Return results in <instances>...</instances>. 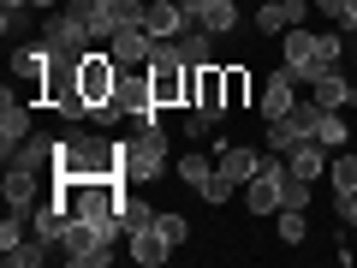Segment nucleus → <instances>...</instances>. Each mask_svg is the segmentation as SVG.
I'll return each instance as SVG.
<instances>
[{
    "label": "nucleus",
    "instance_id": "f257e3e1",
    "mask_svg": "<svg viewBox=\"0 0 357 268\" xmlns=\"http://www.w3.org/2000/svg\"><path fill=\"white\" fill-rule=\"evenodd\" d=\"M54 197L72 209L77 221L102 232V239H126V221H119V203H126V179H48Z\"/></svg>",
    "mask_w": 357,
    "mask_h": 268
},
{
    "label": "nucleus",
    "instance_id": "f03ea898",
    "mask_svg": "<svg viewBox=\"0 0 357 268\" xmlns=\"http://www.w3.org/2000/svg\"><path fill=\"white\" fill-rule=\"evenodd\" d=\"M48 179H126V149L119 137H107L102 126L96 131H66L60 137V155H54V173Z\"/></svg>",
    "mask_w": 357,
    "mask_h": 268
},
{
    "label": "nucleus",
    "instance_id": "7ed1b4c3",
    "mask_svg": "<svg viewBox=\"0 0 357 268\" xmlns=\"http://www.w3.org/2000/svg\"><path fill=\"white\" fill-rule=\"evenodd\" d=\"M126 149V185H149L167 173V131L161 119H131V137H119Z\"/></svg>",
    "mask_w": 357,
    "mask_h": 268
},
{
    "label": "nucleus",
    "instance_id": "20e7f679",
    "mask_svg": "<svg viewBox=\"0 0 357 268\" xmlns=\"http://www.w3.org/2000/svg\"><path fill=\"white\" fill-rule=\"evenodd\" d=\"M340 54H345V42L340 36H316V30H286V66L298 72V84H316V77H328V72H340Z\"/></svg>",
    "mask_w": 357,
    "mask_h": 268
},
{
    "label": "nucleus",
    "instance_id": "39448f33",
    "mask_svg": "<svg viewBox=\"0 0 357 268\" xmlns=\"http://www.w3.org/2000/svg\"><path fill=\"white\" fill-rule=\"evenodd\" d=\"M42 42L54 48V60H84L89 42H96V30H89V18L77 13V6H60V13L42 18Z\"/></svg>",
    "mask_w": 357,
    "mask_h": 268
},
{
    "label": "nucleus",
    "instance_id": "423d86ee",
    "mask_svg": "<svg viewBox=\"0 0 357 268\" xmlns=\"http://www.w3.org/2000/svg\"><path fill=\"white\" fill-rule=\"evenodd\" d=\"M60 256H66L72 268H102L107 256H114V239H102L89 221L72 215V221H66V239H60Z\"/></svg>",
    "mask_w": 357,
    "mask_h": 268
},
{
    "label": "nucleus",
    "instance_id": "0eeeda50",
    "mask_svg": "<svg viewBox=\"0 0 357 268\" xmlns=\"http://www.w3.org/2000/svg\"><path fill=\"white\" fill-rule=\"evenodd\" d=\"M114 102H119V114H126V119H161V107H155V89H149V66H119Z\"/></svg>",
    "mask_w": 357,
    "mask_h": 268
},
{
    "label": "nucleus",
    "instance_id": "6e6552de",
    "mask_svg": "<svg viewBox=\"0 0 357 268\" xmlns=\"http://www.w3.org/2000/svg\"><path fill=\"white\" fill-rule=\"evenodd\" d=\"M280 179H286V155H268L262 173H256L250 185H238V203L250 209V215H274V209H280Z\"/></svg>",
    "mask_w": 357,
    "mask_h": 268
},
{
    "label": "nucleus",
    "instance_id": "1a4fd4ad",
    "mask_svg": "<svg viewBox=\"0 0 357 268\" xmlns=\"http://www.w3.org/2000/svg\"><path fill=\"white\" fill-rule=\"evenodd\" d=\"M149 89H155V107H191V66L155 60L149 66Z\"/></svg>",
    "mask_w": 357,
    "mask_h": 268
},
{
    "label": "nucleus",
    "instance_id": "9d476101",
    "mask_svg": "<svg viewBox=\"0 0 357 268\" xmlns=\"http://www.w3.org/2000/svg\"><path fill=\"white\" fill-rule=\"evenodd\" d=\"M185 6V30H208V36H232L238 30V6L232 0H178Z\"/></svg>",
    "mask_w": 357,
    "mask_h": 268
},
{
    "label": "nucleus",
    "instance_id": "9b49d317",
    "mask_svg": "<svg viewBox=\"0 0 357 268\" xmlns=\"http://www.w3.org/2000/svg\"><path fill=\"white\" fill-rule=\"evenodd\" d=\"M292 107H298V72L280 66V72L262 84V119H280V114H292Z\"/></svg>",
    "mask_w": 357,
    "mask_h": 268
},
{
    "label": "nucleus",
    "instance_id": "f8f14e48",
    "mask_svg": "<svg viewBox=\"0 0 357 268\" xmlns=\"http://www.w3.org/2000/svg\"><path fill=\"white\" fill-rule=\"evenodd\" d=\"M54 155H60V137H42V131H30L24 143L13 149V167H24V173H54Z\"/></svg>",
    "mask_w": 357,
    "mask_h": 268
},
{
    "label": "nucleus",
    "instance_id": "ddd939ff",
    "mask_svg": "<svg viewBox=\"0 0 357 268\" xmlns=\"http://www.w3.org/2000/svg\"><path fill=\"white\" fill-rule=\"evenodd\" d=\"M262 161H268V155H256V149H232V143H220V149H215V167L232 179V185H250V179L262 173Z\"/></svg>",
    "mask_w": 357,
    "mask_h": 268
},
{
    "label": "nucleus",
    "instance_id": "4468645a",
    "mask_svg": "<svg viewBox=\"0 0 357 268\" xmlns=\"http://www.w3.org/2000/svg\"><path fill=\"white\" fill-rule=\"evenodd\" d=\"M24 137H30V107L6 89V96H0V143H6V155H13Z\"/></svg>",
    "mask_w": 357,
    "mask_h": 268
},
{
    "label": "nucleus",
    "instance_id": "2eb2a0df",
    "mask_svg": "<svg viewBox=\"0 0 357 268\" xmlns=\"http://www.w3.org/2000/svg\"><path fill=\"white\" fill-rule=\"evenodd\" d=\"M286 161H292L298 179H321V173H328V161H333V149H328V143H316V137H304V143L286 149Z\"/></svg>",
    "mask_w": 357,
    "mask_h": 268
},
{
    "label": "nucleus",
    "instance_id": "dca6fc26",
    "mask_svg": "<svg viewBox=\"0 0 357 268\" xmlns=\"http://www.w3.org/2000/svg\"><path fill=\"white\" fill-rule=\"evenodd\" d=\"M298 18H304V0H268V6H256V30H268V36H286Z\"/></svg>",
    "mask_w": 357,
    "mask_h": 268
},
{
    "label": "nucleus",
    "instance_id": "f3484780",
    "mask_svg": "<svg viewBox=\"0 0 357 268\" xmlns=\"http://www.w3.org/2000/svg\"><path fill=\"white\" fill-rule=\"evenodd\" d=\"M143 30H149L155 42H161V36H178V30H185V6H178V0H149Z\"/></svg>",
    "mask_w": 357,
    "mask_h": 268
},
{
    "label": "nucleus",
    "instance_id": "a211bd4d",
    "mask_svg": "<svg viewBox=\"0 0 357 268\" xmlns=\"http://www.w3.org/2000/svg\"><path fill=\"white\" fill-rule=\"evenodd\" d=\"M149 48H155L149 30H119V36L107 42V54H114L119 66H149Z\"/></svg>",
    "mask_w": 357,
    "mask_h": 268
},
{
    "label": "nucleus",
    "instance_id": "6ab92c4d",
    "mask_svg": "<svg viewBox=\"0 0 357 268\" xmlns=\"http://www.w3.org/2000/svg\"><path fill=\"white\" fill-rule=\"evenodd\" d=\"M48 66H54V48H48V42H24V48L13 54V72L24 77V84H42Z\"/></svg>",
    "mask_w": 357,
    "mask_h": 268
},
{
    "label": "nucleus",
    "instance_id": "aec40b11",
    "mask_svg": "<svg viewBox=\"0 0 357 268\" xmlns=\"http://www.w3.org/2000/svg\"><path fill=\"white\" fill-rule=\"evenodd\" d=\"M6 203H13V215H36V173H24V167H6Z\"/></svg>",
    "mask_w": 357,
    "mask_h": 268
},
{
    "label": "nucleus",
    "instance_id": "412c9836",
    "mask_svg": "<svg viewBox=\"0 0 357 268\" xmlns=\"http://www.w3.org/2000/svg\"><path fill=\"white\" fill-rule=\"evenodd\" d=\"M131 256H137L143 268H161L167 256H173V244H167L161 232H155V221H149V227H137V232H131Z\"/></svg>",
    "mask_w": 357,
    "mask_h": 268
},
{
    "label": "nucleus",
    "instance_id": "4be33fe9",
    "mask_svg": "<svg viewBox=\"0 0 357 268\" xmlns=\"http://www.w3.org/2000/svg\"><path fill=\"white\" fill-rule=\"evenodd\" d=\"M310 96H316L321 107H340V114L357 102V89L345 84V72H328V77H316V84H310Z\"/></svg>",
    "mask_w": 357,
    "mask_h": 268
},
{
    "label": "nucleus",
    "instance_id": "5701e85b",
    "mask_svg": "<svg viewBox=\"0 0 357 268\" xmlns=\"http://www.w3.org/2000/svg\"><path fill=\"white\" fill-rule=\"evenodd\" d=\"M208 42H215L208 30H178L173 48H178V60H185V66H208V60H215V54H208Z\"/></svg>",
    "mask_w": 357,
    "mask_h": 268
},
{
    "label": "nucleus",
    "instance_id": "b1692460",
    "mask_svg": "<svg viewBox=\"0 0 357 268\" xmlns=\"http://www.w3.org/2000/svg\"><path fill=\"white\" fill-rule=\"evenodd\" d=\"M345 137H351L345 114H340V107H321V119H316V143H328V149H345Z\"/></svg>",
    "mask_w": 357,
    "mask_h": 268
},
{
    "label": "nucleus",
    "instance_id": "393cba45",
    "mask_svg": "<svg viewBox=\"0 0 357 268\" xmlns=\"http://www.w3.org/2000/svg\"><path fill=\"white\" fill-rule=\"evenodd\" d=\"M292 143H304V131H298V119H292V114L268 119V149H274V155H286Z\"/></svg>",
    "mask_w": 357,
    "mask_h": 268
},
{
    "label": "nucleus",
    "instance_id": "a878e982",
    "mask_svg": "<svg viewBox=\"0 0 357 268\" xmlns=\"http://www.w3.org/2000/svg\"><path fill=\"white\" fill-rule=\"evenodd\" d=\"M178 179H185L191 191H203L208 179H215V161H208V155H178Z\"/></svg>",
    "mask_w": 357,
    "mask_h": 268
},
{
    "label": "nucleus",
    "instance_id": "bb28decb",
    "mask_svg": "<svg viewBox=\"0 0 357 268\" xmlns=\"http://www.w3.org/2000/svg\"><path fill=\"white\" fill-rule=\"evenodd\" d=\"M0 256H6V268H36L48 256V239H24V244H13V251H0Z\"/></svg>",
    "mask_w": 357,
    "mask_h": 268
},
{
    "label": "nucleus",
    "instance_id": "cd10ccee",
    "mask_svg": "<svg viewBox=\"0 0 357 268\" xmlns=\"http://www.w3.org/2000/svg\"><path fill=\"white\" fill-rule=\"evenodd\" d=\"M220 77H227V107L250 102V72H244V66H220Z\"/></svg>",
    "mask_w": 357,
    "mask_h": 268
},
{
    "label": "nucleus",
    "instance_id": "c85d7f7f",
    "mask_svg": "<svg viewBox=\"0 0 357 268\" xmlns=\"http://www.w3.org/2000/svg\"><path fill=\"white\" fill-rule=\"evenodd\" d=\"M310 203V179L292 173V161H286V179H280V209H304Z\"/></svg>",
    "mask_w": 357,
    "mask_h": 268
},
{
    "label": "nucleus",
    "instance_id": "c756f323",
    "mask_svg": "<svg viewBox=\"0 0 357 268\" xmlns=\"http://www.w3.org/2000/svg\"><path fill=\"white\" fill-rule=\"evenodd\" d=\"M119 221H126V239H131L137 227H149V221H155V209L143 203V197H131V191H126V203H119Z\"/></svg>",
    "mask_w": 357,
    "mask_h": 268
},
{
    "label": "nucleus",
    "instance_id": "7c9ffc66",
    "mask_svg": "<svg viewBox=\"0 0 357 268\" xmlns=\"http://www.w3.org/2000/svg\"><path fill=\"white\" fill-rule=\"evenodd\" d=\"M328 173H333V191H357V155H333L328 161Z\"/></svg>",
    "mask_w": 357,
    "mask_h": 268
},
{
    "label": "nucleus",
    "instance_id": "2f4dec72",
    "mask_svg": "<svg viewBox=\"0 0 357 268\" xmlns=\"http://www.w3.org/2000/svg\"><path fill=\"white\" fill-rule=\"evenodd\" d=\"M30 13H36V6H0V36H6V42L24 36V30H30Z\"/></svg>",
    "mask_w": 357,
    "mask_h": 268
},
{
    "label": "nucleus",
    "instance_id": "473e14b6",
    "mask_svg": "<svg viewBox=\"0 0 357 268\" xmlns=\"http://www.w3.org/2000/svg\"><path fill=\"white\" fill-rule=\"evenodd\" d=\"M155 232H161V239L178 251V244L191 239V221H185V215H155Z\"/></svg>",
    "mask_w": 357,
    "mask_h": 268
},
{
    "label": "nucleus",
    "instance_id": "72a5a7b5",
    "mask_svg": "<svg viewBox=\"0 0 357 268\" xmlns=\"http://www.w3.org/2000/svg\"><path fill=\"white\" fill-rule=\"evenodd\" d=\"M280 239H286V244H304V239H310L304 209H280Z\"/></svg>",
    "mask_w": 357,
    "mask_h": 268
},
{
    "label": "nucleus",
    "instance_id": "f704fd0d",
    "mask_svg": "<svg viewBox=\"0 0 357 268\" xmlns=\"http://www.w3.org/2000/svg\"><path fill=\"white\" fill-rule=\"evenodd\" d=\"M232 191H238V185H232V179H227V173L215 167V179L203 185V197H208V203H232Z\"/></svg>",
    "mask_w": 357,
    "mask_h": 268
},
{
    "label": "nucleus",
    "instance_id": "c9c22d12",
    "mask_svg": "<svg viewBox=\"0 0 357 268\" xmlns=\"http://www.w3.org/2000/svg\"><path fill=\"white\" fill-rule=\"evenodd\" d=\"M24 221H30V215H6V227H0V251L24 244Z\"/></svg>",
    "mask_w": 357,
    "mask_h": 268
},
{
    "label": "nucleus",
    "instance_id": "e433bc0d",
    "mask_svg": "<svg viewBox=\"0 0 357 268\" xmlns=\"http://www.w3.org/2000/svg\"><path fill=\"white\" fill-rule=\"evenodd\" d=\"M340 215H345V227H357V191L340 197Z\"/></svg>",
    "mask_w": 357,
    "mask_h": 268
},
{
    "label": "nucleus",
    "instance_id": "4c0bfd02",
    "mask_svg": "<svg viewBox=\"0 0 357 268\" xmlns=\"http://www.w3.org/2000/svg\"><path fill=\"white\" fill-rule=\"evenodd\" d=\"M316 6H321L328 18H345V0H316Z\"/></svg>",
    "mask_w": 357,
    "mask_h": 268
},
{
    "label": "nucleus",
    "instance_id": "58836bf2",
    "mask_svg": "<svg viewBox=\"0 0 357 268\" xmlns=\"http://www.w3.org/2000/svg\"><path fill=\"white\" fill-rule=\"evenodd\" d=\"M345 30H357V0H345V18H340Z\"/></svg>",
    "mask_w": 357,
    "mask_h": 268
},
{
    "label": "nucleus",
    "instance_id": "ea45409f",
    "mask_svg": "<svg viewBox=\"0 0 357 268\" xmlns=\"http://www.w3.org/2000/svg\"><path fill=\"white\" fill-rule=\"evenodd\" d=\"M30 6H36V13H54V6H60V0H30Z\"/></svg>",
    "mask_w": 357,
    "mask_h": 268
},
{
    "label": "nucleus",
    "instance_id": "a19ab883",
    "mask_svg": "<svg viewBox=\"0 0 357 268\" xmlns=\"http://www.w3.org/2000/svg\"><path fill=\"white\" fill-rule=\"evenodd\" d=\"M66 6H77V13H84V6H96V0H66Z\"/></svg>",
    "mask_w": 357,
    "mask_h": 268
},
{
    "label": "nucleus",
    "instance_id": "79ce46f5",
    "mask_svg": "<svg viewBox=\"0 0 357 268\" xmlns=\"http://www.w3.org/2000/svg\"><path fill=\"white\" fill-rule=\"evenodd\" d=\"M0 6H30V0H0Z\"/></svg>",
    "mask_w": 357,
    "mask_h": 268
}]
</instances>
